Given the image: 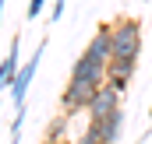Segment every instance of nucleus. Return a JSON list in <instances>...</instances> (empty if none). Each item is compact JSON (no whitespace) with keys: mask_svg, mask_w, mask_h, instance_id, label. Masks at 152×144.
Listing matches in <instances>:
<instances>
[{"mask_svg":"<svg viewBox=\"0 0 152 144\" xmlns=\"http://www.w3.org/2000/svg\"><path fill=\"white\" fill-rule=\"evenodd\" d=\"M42 53H46V42H39L36 49H32V60L21 63V71H18V77H14V84L7 88V91H11V102H14L18 112H25V95H28V84H32V77H36V71H39Z\"/></svg>","mask_w":152,"mask_h":144,"instance_id":"3","label":"nucleus"},{"mask_svg":"<svg viewBox=\"0 0 152 144\" xmlns=\"http://www.w3.org/2000/svg\"><path fill=\"white\" fill-rule=\"evenodd\" d=\"M4 4H7V0H0V25H4Z\"/></svg>","mask_w":152,"mask_h":144,"instance_id":"14","label":"nucleus"},{"mask_svg":"<svg viewBox=\"0 0 152 144\" xmlns=\"http://www.w3.org/2000/svg\"><path fill=\"white\" fill-rule=\"evenodd\" d=\"M149 112H152V109H149Z\"/></svg>","mask_w":152,"mask_h":144,"instance_id":"15","label":"nucleus"},{"mask_svg":"<svg viewBox=\"0 0 152 144\" xmlns=\"http://www.w3.org/2000/svg\"><path fill=\"white\" fill-rule=\"evenodd\" d=\"M71 77H81V81H92V84H106V63H96L88 53H81L71 67Z\"/></svg>","mask_w":152,"mask_h":144,"instance_id":"7","label":"nucleus"},{"mask_svg":"<svg viewBox=\"0 0 152 144\" xmlns=\"http://www.w3.org/2000/svg\"><path fill=\"white\" fill-rule=\"evenodd\" d=\"M46 137H50V141H64V137H67V116H57V120H50V127H46Z\"/></svg>","mask_w":152,"mask_h":144,"instance_id":"10","label":"nucleus"},{"mask_svg":"<svg viewBox=\"0 0 152 144\" xmlns=\"http://www.w3.org/2000/svg\"><path fill=\"white\" fill-rule=\"evenodd\" d=\"M120 99H124V91H117L113 84H99V88H96V95H92V102H88V109H85L88 123L113 116L117 109H120Z\"/></svg>","mask_w":152,"mask_h":144,"instance_id":"4","label":"nucleus"},{"mask_svg":"<svg viewBox=\"0 0 152 144\" xmlns=\"http://www.w3.org/2000/svg\"><path fill=\"white\" fill-rule=\"evenodd\" d=\"M142 53V25L134 18H120L113 21V56L117 60H134L138 63Z\"/></svg>","mask_w":152,"mask_h":144,"instance_id":"1","label":"nucleus"},{"mask_svg":"<svg viewBox=\"0 0 152 144\" xmlns=\"http://www.w3.org/2000/svg\"><path fill=\"white\" fill-rule=\"evenodd\" d=\"M42 7H46V0H28V11H25V18H28V21H36L39 14H42Z\"/></svg>","mask_w":152,"mask_h":144,"instance_id":"11","label":"nucleus"},{"mask_svg":"<svg viewBox=\"0 0 152 144\" xmlns=\"http://www.w3.org/2000/svg\"><path fill=\"white\" fill-rule=\"evenodd\" d=\"M85 53H88L96 63H110V60H113V25H99L96 35L88 39Z\"/></svg>","mask_w":152,"mask_h":144,"instance_id":"5","label":"nucleus"},{"mask_svg":"<svg viewBox=\"0 0 152 144\" xmlns=\"http://www.w3.org/2000/svg\"><path fill=\"white\" fill-rule=\"evenodd\" d=\"M39 144H67V137H64V141H50V137H42Z\"/></svg>","mask_w":152,"mask_h":144,"instance_id":"13","label":"nucleus"},{"mask_svg":"<svg viewBox=\"0 0 152 144\" xmlns=\"http://www.w3.org/2000/svg\"><path fill=\"white\" fill-rule=\"evenodd\" d=\"M64 7H67V0H53V11H50V21H60V18H64Z\"/></svg>","mask_w":152,"mask_h":144,"instance_id":"12","label":"nucleus"},{"mask_svg":"<svg viewBox=\"0 0 152 144\" xmlns=\"http://www.w3.org/2000/svg\"><path fill=\"white\" fill-rule=\"evenodd\" d=\"M96 88H99V84H92V81L67 77V88L60 91V109H64V116L85 112V109H88V102H92V95H96Z\"/></svg>","mask_w":152,"mask_h":144,"instance_id":"2","label":"nucleus"},{"mask_svg":"<svg viewBox=\"0 0 152 144\" xmlns=\"http://www.w3.org/2000/svg\"><path fill=\"white\" fill-rule=\"evenodd\" d=\"M131 77H134V60H117L113 56L106 63V84H113L117 91H127Z\"/></svg>","mask_w":152,"mask_h":144,"instance_id":"8","label":"nucleus"},{"mask_svg":"<svg viewBox=\"0 0 152 144\" xmlns=\"http://www.w3.org/2000/svg\"><path fill=\"white\" fill-rule=\"evenodd\" d=\"M78 144H110V141H106V134H103V127H99V123H88V127L81 130Z\"/></svg>","mask_w":152,"mask_h":144,"instance_id":"9","label":"nucleus"},{"mask_svg":"<svg viewBox=\"0 0 152 144\" xmlns=\"http://www.w3.org/2000/svg\"><path fill=\"white\" fill-rule=\"evenodd\" d=\"M18 71H21V39H11V46H7V56L0 60V91L14 84Z\"/></svg>","mask_w":152,"mask_h":144,"instance_id":"6","label":"nucleus"}]
</instances>
